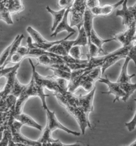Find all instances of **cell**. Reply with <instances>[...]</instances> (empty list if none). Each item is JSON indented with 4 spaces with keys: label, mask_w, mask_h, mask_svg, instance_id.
Returning <instances> with one entry per match:
<instances>
[{
    "label": "cell",
    "mask_w": 136,
    "mask_h": 146,
    "mask_svg": "<svg viewBox=\"0 0 136 146\" xmlns=\"http://www.w3.org/2000/svg\"><path fill=\"white\" fill-rule=\"evenodd\" d=\"M63 146H83L80 143H76L71 145H63Z\"/></svg>",
    "instance_id": "obj_38"
},
{
    "label": "cell",
    "mask_w": 136,
    "mask_h": 146,
    "mask_svg": "<svg viewBox=\"0 0 136 146\" xmlns=\"http://www.w3.org/2000/svg\"><path fill=\"white\" fill-rule=\"evenodd\" d=\"M82 55L83 53L81 46L78 45L73 46L69 52V56L76 60H80Z\"/></svg>",
    "instance_id": "obj_26"
},
{
    "label": "cell",
    "mask_w": 136,
    "mask_h": 146,
    "mask_svg": "<svg viewBox=\"0 0 136 146\" xmlns=\"http://www.w3.org/2000/svg\"><path fill=\"white\" fill-rule=\"evenodd\" d=\"M27 32L29 33L32 40L33 45L38 49L43 50L45 51H48V49H50L54 45L58 44L63 41L64 38L56 41H48L45 39L40 33L37 32L35 29L31 26H28L26 29Z\"/></svg>",
    "instance_id": "obj_7"
},
{
    "label": "cell",
    "mask_w": 136,
    "mask_h": 146,
    "mask_svg": "<svg viewBox=\"0 0 136 146\" xmlns=\"http://www.w3.org/2000/svg\"><path fill=\"white\" fill-rule=\"evenodd\" d=\"M49 52L55 54L59 56L65 57L68 56V53L66 51L63 45L61 43L58 44L54 45L48 51Z\"/></svg>",
    "instance_id": "obj_24"
},
{
    "label": "cell",
    "mask_w": 136,
    "mask_h": 146,
    "mask_svg": "<svg viewBox=\"0 0 136 146\" xmlns=\"http://www.w3.org/2000/svg\"><path fill=\"white\" fill-rule=\"evenodd\" d=\"M127 57L134 62L136 67V45H133L129 51Z\"/></svg>",
    "instance_id": "obj_33"
},
{
    "label": "cell",
    "mask_w": 136,
    "mask_h": 146,
    "mask_svg": "<svg viewBox=\"0 0 136 146\" xmlns=\"http://www.w3.org/2000/svg\"><path fill=\"white\" fill-rule=\"evenodd\" d=\"M30 64L32 67V76L34 79L35 83L42 86L44 89H47L53 92L54 93H59L62 94H64L66 93L61 89L60 86L58 85L56 80L51 76L44 77L40 75L36 70V67L34 66L32 60L30 58H28Z\"/></svg>",
    "instance_id": "obj_3"
},
{
    "label": "cell",
    "mask_w": 136,
    "mask_h": 146,
    "mask_svg": "<svg viewBox=\"0 0 136 146\" xmlns=\"http://www.w3.org/2000/svg\"><path fill=\"white\" fill-rule=\"evenodd\" d=\"M46 111L47 115V124L43 131L40 138L37 140V141L42 143L58 141L60 140L59 139H54L52 138V132L57 129L63 130L69 134H72L76 137L80 135V132L70 130L63 125L57 119L54 111H51L48 108L46 110Z\"/></svg>",
    "instance_id": "obj_2"
},
{
    "label": "cell",
    "mask_w": 136,
    "mask_h": 146,
    "mask_svg": "<svg viewBox=\"0 0 136 146\" xmlns=\"http://www.w3.org/2000/svg\"><path fill=\"white\" fill-rule=\"evenodd\" d=\"M29 48L27 46L25 45H20L17 50V52L20 56L22 57L23 59L28 56Z\"/></svg>",
    "instance_id": "obj_32"
},
{
    "label": "cell",
    "mask_w": 136,
    "mask_h": 146,
    "mask_svg": "<svg viewBox=\"0 0 136 146\" xmlns=\"http://www.w3.org/2000/svg\"><path fill=\"white\" fill-rule=\"evenodd\" d=\"M64 108L75 118L80 126V130L83 134H85L87 127H88L90 129L92 128L89 120V116L86 114V113L80 107L67 106Z\"/></svg>",
    "instance_id": "obj_8"
},
{
    "label": "cell",
    "mask_w": 136,
    "mask_h": 146,
    "mask_svg": "<svg viewBox=\"0 0 136 146\" xmlns=\"http://www.w3.org/2000/svg\"><path fill=\"white\" fill-rule=\"evenodd\" d=\"M1 8L0 9V20L4 21L7 24H13V21L11 18V15L8 9L5 7L1 2Z\"/></svg>",
    "instance_id": "obj_22"
},
{
    "label": "cell",
    "mask_w": 136,
    "mask_h": 146,
    "mask_svg": "<svg viewBox=\"0 0 136 146\" xmlns=\"http://www.w3.org/2000/svg\"><path fill=\"white\" fill-rule=\"evenodd\" d=\"M100 6V1L98 0H88L86 1V7L88 10H91L97 7Z\"/></svg>",
    "instance_id": "obj_34"
},
{
    "label": "cell",
    "mask_w": 136,
    "mask_h": 146,
    "mask_svg": "<svg viewBox=\"0 0 136 146\" xmlns=\"http://www.w3.org/2000/svg\"><path fill=\"white\" fill-rule=\"evenodd\" d=\"M37 97L36 87L34 78L32 77L30 83L26 85L24 89L22 91L19 97L17 98L15 106V114H20L22 113V110L25 102L30 98Z\"/></svg>",
    "instance_id": "obj_6"
},
{
    "label": "cell",
    "mask_w": 136,
    "mask_h": 146,
    "mask_svg": "<svg viewBox=\"0 0 136 146\" xmlns=\"http://www.w3.org/2000/svg\"><path fill=\"white\" fill-rule=\"evenodd\" d=\"M5 7L8 9L11 15L17 13L24 10V7L22 1L19 0H1Z\"/></svg>",
    "instance_id": "obj_16"
},
{
    "label": "cell",
    "mask_w": 136,
    "mask_h": 146,
    "mask_svg": "<svg viewBox=\"0 0 136 146\" xmlns=\"http://www.w3.org/2000/svg\"><path fill=\"white\" fill-rule=\"evenodd\" d=\"M88 44V40L86 34L85 32L84 28L83 26L80 29V31H79V35L77 37L76 40H75V43L74 44L73 46H85L86 45Z\"/></svg>",
    "instance_id": "obj_23"
},
{
    "label": "cell",
    "mask_w": 136,
    "mask_h": 146,
    "mask_svg": "<svg viewBox=\"0 0 136 146\" xmlns=\"http://www.w3.org/2000/svg\"><path fill=\"white\" fill-rule=\"evenodd\" d=\"M46 10L49 13H50L53 16V25L51 28V32L53 33L55 30L57 26L61 23L64 17L65 12L67 9H62L60 11H54L50 8L49 6L46 7Z\"/></svg>",
    "instance_id": "obj_17"
},
{
    "label": "cell",
    "mask_w": 136,
    "mask_h": 146,
    "mask_svg": "<svg viewBox=\"0 0 136 146\" xmlns=\"http://www.w3.org/2000/svg\"><path fill=\"white\" fill-rule=\"evenodd\" d=\"M134 100L136 102V99H135ZM125 126L127 127V129L129 132H132L135 130L136 127V111L132 120L130 122L126 123L125 124Z\"/></svg>",
    "instance_id": "obj_31"
},
{
    "label": "cell",
    "mask_w": 136,
    "mask_h": 146,
    "mask_svg": "<svg viewBox=\"0 0 136 146\" xmlns=\"http://www.w3.org/2000/svg\"><path fill=\"white\" fill-rule=\"evenodd\" d=\"M13 68H14V66L9 67V68H0V78L3 76L5 77L9 72L12 71Z\"/></svg>",
    "instance_id": "obj_37"
},
{
    "label": "cell",
    "mask_w": 136,
    "mask_h": 146,
    "mask_svg": "<svg viewBox=\"0 0 136 146\" xmlns=\"http://www.w3.org/2000/svg\"><path fill=\"white\" fill-rule=\"evenodd\" d=\"M133 42H135L136 43V31L135 34H134V36H133Z\"/></svg>",
    "instance_id": "obj_39"
},
{
    "label": "cell",
    "mask_w": 136,
    "mask_h": 146,
    "mask_svg": "<svg viewBox=\"0 0 136 146\" xmlns=\"http://www.w3.org/2000/svg\"><path fill=\"white\" fill-rule=\"evenodd\" d=\"M12 122L10 123V124L9 125L8 127H7V131H8V146H18L17 145L16 143L13 142L12 140V134H11V131L10 129V124L12 123Z\"/></svg>",
    "instance_id": "obj_35"
},
{
    "label": "cell",
    "mask_w": 136,
    "mask_h": 146,
    "mask_svg": "<svg viewBox=\"0 0 136 146\" xmlns=\"http://www.w3.org/2000/svg\"><path fill=\"white\" fill-rule=\"evenodd\" d=\"M86 9V1H74L72 7L70 10V27L76 26L78 31H80L84 25L85 12Z\"/></svg>",
    "instance_id": "obj_4"
},
{
    "label": "cell",
    "mask_w": 136,
    "mask_h": 146,
    "mask_svg": "<svg viewBox=\"0 0 136 146\" xmlns=\"http://www.w3.org/2000/svg\"><path fill=\"white\" fill-rule=\"evenodd\" d=\"M129 146H136V140L134 142H132V143Z\"/></svg>",
    "instance_id": "obj_40"
},
{
    "label": "cell",
    "mask_w": 136,
    "mask_h": 146,
    "mask_svg": "<svg viewBox=\"0 0 136 146\" xmlns=\"http://www.w3.org/2000/svg\"><path fill=\"white\" fill-rule=\"evenodd\" d=\"M17 145L18 146H27V145H24V144H21V143H17Z\"/></svg>",
    "instance_id": "obj_41"
},
{
    "label": "cell",
    "mask_w": 136,
    "mask_h": 146,
    "mask_svg": "<svg viewBox=\"0 0 136 146\" xmlns=\"http://www.w3.org/2000/svg\"><path fill=\"white\" fill-rule=\"evenodd\" d=\"M22 126V124L15 119L10 124V129L13 142L29 146H44V143H42L37 141H34L25 137L21 132Z\"/></svg>",
    "instance_id": "obj_5"
},
{
    "label": "cell",
    "mask_w": 136,
    "mask_h": 146,
    "mask_svg": "<svg viewBox=\"0 0 136 146\" xmlns=\"http://www.w3.org/2000/svg\"><path fill=\"white\" fill-rule=\"evenodd\" d=\"M130 59L126 57L125 58V61H124V64L122 66L121 72L120 73V76L118 78V80L116 82L119 83H131V80L132 78L135 77L136 75L132 74V75H129L128 74V71H127V68H128V65Z\"/></svg>",
    "instance_id": "obj_18"
},
{
    "label": "cell",
    "mask_w": 136,
    "mask_h": 146,
    "mask_svg": "<svg viewBox=\"0 0 136 146\" xmlns=\"http://www.w3.org/2000/svg\"><path fill=\"white\" fill-rule=\"evenodd\" d=\"M8 135L7 129L5 130L2 140L0 141V146H8Z\"/></svg>",
    "instance_id": "obj_36"
},
{
    "label": "cell",
    "mask_w": 136,
    "mask_h": 146,
    "mask_svg": "<svg viewBox=\"0 0 136 146\" xmlns=\"http://www.w3.org/2000/svg\"><path fill=\"white\" fill-rule=\"evenodd\" d=\"M55 80L58 85L60 86L61 89L62 90L64 93H67L68 91V86L69 83L68 82V81L63 78H57Z\"/></svg>",
    "instance_id": "obj_29"
},
{
    "label": "cell",
    "mask_w": 136,
    "mask_h": 146,
    "mask_svg": "<svg viewBox=\"0 0 136 146\" xmlns=\"http://www.w3.org/2000/svg\"><path fill=\"white\" fill-rule=\"evenodd\" d=\"M70 8L67 9L66 10V11L65 12V14L62 20L61 21V23L59 25L57 26L54 32L51 35V37H56V35L59 33L63 31H66L70 34L72 33H76L75 29H72V27H70V26L68 24V17L69 13H70Z\"/></svg>",
    "instance_id": "obj_15"
},
{
    "label": "cell",
    "mask_w": 136,
    "mask_h": 146,
    "mask_svg": "<svg viewBox=\"0 0 136 146\" xmlns=\"http://www.w3.org/2000/svg\"><path fill=\"white\" fill-rule=\"evenodd\" d=\"M73 0H60L58 1V4L61 8L63 9L71 8L73 4Z\"/></svg>",
    "instance_id": "obj_30"
},
{
    "label": "cell",
    "mask_w": 136,
    "mask_h": 146,
    "mask_svg": "<svg viewBox=\"0 0 136 146\" xmlns=\"http://www.w3.org/2000/svg\"><path fill=\"white\" fill-rule=\"evenodd\" d=\"M124 1L122 0L114 4H105L100 7V16H108L110 15L116 9L122 5Z\"/></svg>",
    "instance_id": "obj_21"
},
{
    "label": "cell",
    "mask_w": 136,
    "mask_h": 146,
    "mask_svg": "<svg viewBox=\"0 0 136 146\" xmlns=\"http://www.w3.org/2000/svg\"><path fill=\"white\" fill-rule=\"evenodd\" d=\"M48 69H50L52 70L54 73V74L55 76H56L58 78H63L68 81H69L70 80V77H71V73H69L65 72L63 70H61L59 69H55V68H48Z\"/></svg>",
    "instance_id": "obj_27"
},
{
    "label": "cell",
    "mask_w": 136,
    "mask_h": 146,
    "mask_svg": "<svg viewBox=\"0 0 136 146\" xmlns=\"http://www.w3.org/2000/svg\"><path fill=\"white\" fill-rule=\"evenodd\" d=\"M95 82L93 80L89 77L88 74V77L87 79L84 82V83L82 84L81 86L85 91L88 93H89L92 91V90L95 88Z\"/></svg>",
    "instance_id": "obj_28"
},
{
    "label": "cell",
    "mask_w": 136,
    "mask_h": 146,
    "mask_svg": "<svg viewBox=\"0 0 136 146\" xmlns=\"http://www.w3.org/2000/svg\"><path fill=\"white\" fill-rule=\"evenodd\" d=\"M26 85L21 84L20 82L19 81V80L17 77L15 82L14 87H13L11 94L14 96L15 97H16L17 98H18L20 96L21 93L22 92V91H23V90L24 89Z\"/></svg>",
    "instance_id": "obj_25"
},
{
    "label": "cell",
    "mask_w": 136,
    "mask_h": 146,
    "mask_svg": "<svg viewBox=\"0 0 136 146\" xmlns=\"http://www.w3.org/2000/svg\"><path fill=\"white\" fill-rule=\"evenodd\" d=\"M120 84V87L125 95L124 97L122 98V100L125 102L136 90V83L132 84L131 83H121Z\"/></svg>",
    "instance_id": "obj_20"
},
{
    "label": "cell",
    "mask_w": 136,
    "mask_h": 146,
    "mask_svg": "<svg viewBox=\"0 0 136 146\" xmlns=\"http://www.w3.org/2000/svg\"><path fill=\"white\" fill-rule=\"evenodd\" d=\"M13 117L15 120L20 122L22 125H27L30 127L36 128L38 130L42 131L43 127L38 124L37 122L30 116L23 113L20 114H14Z\"/></svg>",
    "instance_id": "obj_14"
},
{
    "label": "cell",
    "mask_w": 136,
    "mask_h": 146,
    "mask_svg": "<svg viewBox=\"0 0 136 146\" xmlns=\"http://www.w3.org/2000/svg\"><path fill=\"white\" fill-rule=\"evenodd\" d=\"M96 91V87L87 94L78 96L79 99V107L84 111L86 114L88 115L92 112L94 110L93 100L94 94Z\"/></svg>",
    "instance_id": "obj_12"
},
{
    "label": "cell",
    "mask_w": 136,
    "mask_h": 146,
    "mask_svg": "<svg viewBox=\"0 0 136 146\" xmlns=\"http://www.w3.org/2000/svg\"><path fill=\"white\" fill-rule=\"evenodd\" d=\"M133 45V43H132L128 46H122L103 57L91 58L88 61V66L91 68L100 67L101 68L102 74H104L106 69L115 64L117 61L121 59H125L129 51Z\"/></svg>",
    "instance_id": "obj_1"
},
{
    "label": "cell",
    "mask_w": 136,
    "mask_h": 146,
    "mask_svg": "<svg viewBox=\"0 0 136 146\" xmlns=\"http://www.w3.org/2000/svg\"><path fill=\"white\" fill-rule=\"evenodd\" d=\"M1 8V1H0V9Z\"/></svg>",
    "instance_id": "obj_42"
},
{
    "label": "cell",
    "mask_w": 136,
    "mask_h": 146,
    "mask_svg": "<svg viewBox=\"0 0 136 146\" xmlns=\"http://www.w3.org/2000/svg\"><path fill=\"white\" fill-rule=\"evenodd\" d=\"M20 63L14 66V68L5 76L7 79L6 83L3 89L0 90V98L5 99L9 95L12 94L14 87L15 82L17 78L18 69L20 67Z\"/></svg>",
    "instance_id": "obj_9"
},
{
    "label": "cell",
    "mask_w": 136,
    "mask_h": 146,
    "mask_svg": "<svg viewBox=\"0 0 136 146\" xmlns=\"http://www.w3.org/2000/svg\"><path fill=\"white\" fill-rule=\"evenodd\" d=\"M136 31V22L134 21L128 28L123 32L116 34L114 40L120 42L122 46L126 47L133 43V38Z\"/></svg>",
    "instance_id": "obj_10"
},
{
    "label": "cell",
    "mask_w": 136,
    "mask_h": 146,
    "mask_svg": "<svg viewBox=\"0 0 136 146\" xmlns=\"http://www.w3.org/2000/svg\"><path fill=\"white\" fill-rule=\"evenodd\" d=\"M114 40V38H112L110 39H107V40H103L101 37L98 36V35L97 34L96 31L94 28L92 29L91 31V35H90V41L92 43L95 45L96 47H97L100 51L104 52V50L103 49V45L105 43H108L110 41Z\"/></svg>",
    "instance_id": "obj_19"
},
{
    "label": "cell",
    "mask_w": 136,
    "mask_h": 146,
    "mask_svg": "<svg viewBox=\"0 0 136 146\" xmlns=\"http://www.w3.org/2000/svg\"><path fill=\"white\" fill-rule=\"evenodd\" d=\"M128 1H124L123 3L122 4V9L120 10H118L116 12V16L120 17L122 18L123 25L128 28L135 21V18L132 13V11L127 7Z\"/></svg>",
    "instance_id": "obj_13"
},
{
    "label": "cell",
    "mask_w": 136,
    "mask_h": 146,
    "mask_svg": "<svg viewBox=\"0 0 136 146\" xmlns=\"http://www.w3.org/2000/svg\"><path fill=\"white\" fill-rule=\"evenodd\" d=\"M98 81L101 83H105V84L108 86V90L106 92H102V94H112L115 96L114 100H113V102L115 103L116 102L120 101V98H123L124 97V92L121 89L120 87V83L118 82H112L108 80V78L106 76L104 78H100V79L98 80Z\"/></svg>",
    "instance_id": "obj_11"
}]
</instances>
